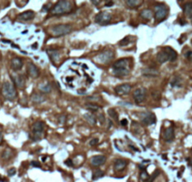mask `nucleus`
I'll list each match as a JSON object with an SVG mask.
<instances>
[{"label": "nucleus", "mask_w": 192, "mask_h": 182, "mask_svg": "<svg viewBox=\"0 0 192 182\" xmlns=\"http://www.w3.org/2000/svg\"><path fill=\"white\" fill-rule=\"evenodd\" d=\"M73 8L74 4L71 1H58L50 11V12L51 15L60 16L71 13L73 11Z\"/></svg>", "instance_id": "f257e3e1"}, {"label": "nucleus", "mask_w": 192, "mask_h": 182, "mask_svg": "<svg viewBox=\"0 0 192 182\" xmlns=\"http://www.w3.org/2000/svg\"><path fill=\"white\" fill-rule=\"evenodd\" d=\"M1 91H2V94L4 98L8 101H13L17 97L16 88L14 84L11 83V81H4L2 84Z\"/></svg>", "instance_id": "f03ea898"}, {"label": "nucleus", "mask_w": 192, "mask_h": 182, "mask_svg": "<svg viewBox=\"0 0 192 182\" xmlns=\"http://www.w3.org/2000/svg\"><path fill=\"white\" fill-rule=\"evenodd\" d=\"M72 31V26L68 23H61L54 25L51 28V33L54 37H63L68 35Z\"/></svg>", "instance_id": "7ed1b4c3"}, {"label": "nucleus", "mask_w": 192, "mask_h": 182, "mask_svg": "<svg viewBox=\"0 0 192 182\" xmlns=\"http://www.w3.org/2000/svg\"><path fill=\"white\" fill-rule=\"evenodd\" d=\"M44 127H45V124L41 120H38L34 123L32 127V135H33L34 140H39L43 137Z\"/></svg>", "instance_id": "20e7f679"}, {"label": "nucleus", "mask_w": 192, "mask_h": 182, "mask_svg": "<svg viewBox=\"0 0 192 182\" xmlns=\"http://www.w3.org/2000/svg\"><path fill=\"white\" fill-rule=\"evenodd\" d=\"M168 8L164 4H158L155 7V18L156 21L164 20L168 15Z\"/></svg>", "instance_id": "39448f33"}, {"label": "nucleus", "mask_w": 192, "mask_h": 182, "mask_svg": "<svg viewBox=\"0 0 192 182\" xmlns=\"http://www.w3.org/2000/svg\"><path fill=\"white\" fill-rule=\"evenodd\" d=\"M112 19V15L110 12L108 11H101L99 13H98L95 17V23H97L101 25H105L107 23H109L111 22Z\"/></svg>", "instance_id": "423d86ee"}, {"label": "nucleus", "mask_w": 192, "mask_h": 182, "mask_svg": "<svg viewBox=\"0 0 192 182\" xmlns=\"http://www.w3.org/2000/svg\"><path fill=\"white\" fill-rule=\"evenodd\" d=\"M113 56H115V54H113L112 50H105L99 54L97 57H95V61L99 64H107L111 60H112Z\"/></svg>", "instance_id": "0eeeda50"}, {"label": "nucleus", "mask_w": 192, "mask_h": 182, "mask_svg": "<svg viewBox=\"0 0 192 182\" xmlns=\"http://www.w3.org/2000/svg\"><path fill=\"white\" fill-rule=\"evenodd\" d=\"M146 94L147 90L143 87L142 88H137L133 92V99L136 104H141L146 99Z\"/></svg>", "instance_id": "6e6552de"}, {"label": "nucleus", "mask_w": 192, "mask_h": 182, "mask_svg": "<svg viewBox=\"0 0 192 182\" xmlns=\"http://www.w3.org/2000/svg\"><path fill=\"white\" fill-rule=\"evenodd\" d=\"M131 89H132V86L130 84L123 83V84H120V85L116 86L115 91V93L117 95H119V96H125V95H127L130 93Z\"/></svg>", "instance_id": "1a4fd4ad"}, {"label": "nucleus", "mask_w": 192, "mask_h": 182, "mask_svg": "<svg viewBox=\"0 0 192 182\" xmlns=\"http://www.w3.org/2000/svg\"><path fill=\"white\" fill-rule=\"evenodd\" d=\"M141 121L144 124V125H151L156 123V115L154 113H151V112H144V113L141 114Z\"/></svg>", "instance_id": "9d476101"}, {"label": "nucleus", "mask_w": 192, "mask_h": 182, "mask_svg": "<svg viewBox=\"0 0 192 182\" xmlns=\"http://www.w3.org/2000/svg\"><path fill=\"white\" fill-rule=\"evenodd\" d=\"M107 158L106 156L104 155H97V156H94V157H92L90 162H91V165L93 167H99L101 166L102 164L105 163Z\"/></svg>", "instance_id": "9b49d317"}, {"label": "nucleus", "mask_w": 192, "mask_h": 182, "mask_svg": "<svg viewBox=\"0 0 192 182\" xmlns=\"http://www.w3.org/2000/svg\"><path fill=\"white\" fill-rule=\"evenodd\" d=\"M27 72H28V75L31 77H33V79H37V77H39L40 75V71H39V67L32 63H29L27 65Z\"/></svg>", "instance_id": "f8f14e48"}, {"label": "nucleus", "mask_w": 192, "mask_h": 182, "mask_svg": "<svg viewBox=\"0 0 192 182\" xmlns=\"http://www.w3.org/2000/svg\"><path fill=\"white\" fill-rule=\"evenodd\" d=\"M113 69H127L129 70V60L128 59H120L113 64Z\"/></svg>", "instance_id": "ddd939ff"}, {"label": "nucleus", "mask_w": 192, "mask_h": 182, "mask_svg": "<svg viewBox=\"0 0 192 182\" xmlns=\"http://www.w3.org/2000/svg\"><path fill=\"white\" fill-rule=\"evenodd\" d=\"M36 16V13H35L33 11H27L23 13H21L18 16V20L19 21H23V22H27V21H31L35 18Z\"/></svg>", "instance_id": "4468645a"}, {"label": "nucleus", "mask_w": 192, "mask_h": 182, "mask_svg": "<svg viewBox=\"0 0 192 182\" xmlns=\"http://www.w3.org/2000/svg\"><path fill=\"white\" fill-rule=\"evenodd\" d=\"M163 138L166 142H172V140L174 139V130L172 127H168L164 130Z\"/></svg>", "instance_id": "2eb2a0df"}, {"label": "nucleus", "mask_w": 192, "mask_h": 182, "mask_svg": "<svg viewBox=\"0 0 192 182\" xmlns=\"http://www.w3.org/2000/svg\"><path fill=\"white\" fill-rule=\"evenodd\" d=\"M127 161L124 160V159H118L115 162V164H113V169H115V172H120L123 171L127 165Z\"/></svg>", "instance_id": "dca6fc26"}, {"label": "nucleus", "mask_w": 192, "mask_h": 182, "mask_svg": "<svg viewBox=\"0 0 192 182\" xmlns=\"http://www.w3.org/2000/svg\"><path fill=\"white\" fill-rule=\"evenodd\" d=\"M11 68L13 69L14 71H19V70H21V69L23 68L24 62H23V60L21 58L15 57V58H13L11 61Z\"/></svg>", "instance_id": "f3484780"}, {"label": "nucleus", "mask_w": 192, "mask_h": 182, "mask_svg": "<svg viewBox=\"0 0 192 182\" xmlns=\"http://www.w3.org/2000/svg\"><path fill=\"white\" fill-rule=\"evenodd\" d=\"M13 84L15 87L24 89L25 86V79L22 75H17L13 77Z\"/></svg>", "instance_id": "a211bd4d"}, {"label": "nucleus", "mask_w": 192, "mask_h": 182, "mask_svg": "<svg viewBox=\"0 0 192 182\" xmlns=\"http://www.w3.org/2000/svg\"><path fill=\"white\" fill-rule=\"evenodd\" d=\"M164 50L166 51V53H167L170 62H174V61H176V59H177V57H178V54H177V53H176V51L174 50L172 48H171V47H166V48L164 49Z\"/></svg>", "instance_id": "6ab92c4d"}, {"label": "nucleus", "mask_w": 192, "mask_h": 182, "mask_svg": "<svg viewBox=\"0 0 192 182\" xmlns=\"http://www.w3.org/2000/svg\"><path fill=\"white\" fill-rule=\"evenodd\" d=\"M156 61L159 63V64H164L166 63L167 61H169V57H168V54L167 53H166L165 50H161L159 51V53L156 54Z\"/></svg>", "instance_id": "aec40b11"}, {"label": "nucleus", "mask_w": 192, "mask_h": 182, "mask_svg": "<svg viewBox=\"0 0 192 182\" xmlns=\"http://www.w3.org/2000/svg\"><path fill=\"white\" fill-rule=\"evenodd\" d=\"M112 73H113V75H115V77H124L126 76H128L129 70H127V69H113Z\"/></svg>", "instance_id": "412c9836"}, {"label": "nucleus", "mask_w": 192, "mask_h": 182, "mask_svg": "<svg viewBox=\"0 0 192 182\" xmlns=\"http://www.w3.org/2000/svg\"><path fill=\"white\" fill-rule=\"evenodd\" d=\"M143 74L144 76H149V77H156V76H159V71L156 70L155 68H151V67H148L143 69Z\"/></svg>", "instance_id": "4be33fe9"}, {"label": "nucleus", "mask_w": 192, "mask_h": 182, "mask_svg": "<svg viewBox=\"0 0 192 182\" xmlns=\"http://www.w3.org/2000/svg\"><path fill=\"white\" fill-rule=\"evenodd\" d=\"M153 11L151 10H149V8H145V10H143L141 11V17L144 20H150L152 19L153 17Z\"/></svg>", "instance_id": "5701e85b"}, {"label": "nucleus", "mask_w": 192, "mask_h": 182, "mask_svg": "<svg viewBox=\"0 0 192 182\" xmlns=\"http://www.w3.org/2000/svg\"><path fill=\"white\" fill-rule=\"evenodd\" d=\"M142 3L143 1H141V0H127V1H126V5L130 8H136L139 6H141Z\"/></svg>", "instance_id": "b1692460"}, {"label": "nucleus", "mask_w": 192, "mask_h": 182, "mask_svg": "<svg viewBox=\"0 0 192 182\" xmlns=\"http://www.w3.org/2000/svg\"><path fill=\"white\" fill-rule=\"evenodd\" d=\"M184 12L187 17L192 18V2H187L184 5Z\"/></svg>", "instance_id": "393cba45"}, {"label": "nucleus", "mask_w": 192, "mask_h": 182, "mask_svg": "<svg viewBox=\"0 0 192 182\" xmlns=\"http://www.w3.org/2000/svg\"><path fill=\"white\" fill-rule=\"evenodd\" d=\"M83 118L85 119V120L87 121V123H88L90 125H95V123H96V121H97V118H96L93 114H91V113H86V114H84L83 115Z\"/></svg>", "instance_id": "a878e982"}, {"label": "nucleus", "mask_w": 192, "mask_h": 182, "mask_svg": "<svg viewBox=\"0 0 192 182\" xmlns=\"http://www.w3.org/2000/svg\"><path fill=\"white\" fill-rule=\"evenodd\" d=\"M171 85L172 87H181L182 85V79L179 76H175L172 77V80H171Z\"/></svg>", "instance_id": "bb28decb"}, {"label": "nucleus", "mask_w": 192, "mask_h": 182, "mask_svg": "<svg viewBox=\"0 0 192 182\" xmlns=\"http://www.w3.org/2000/svg\"><path fill=\"white\" fill-rule=\"evenodd\" d=\"M39 91H40L41 93H51V91H52V86H51L50 83L47 82V83H44V84L39 85Z\"/></svg>", "instance_id": "cd10ccee"}, {"label": "nucleus", "mask_w": 192, "mask_h": 182, "mask_svg": "<svg viewBox=\"0 0 192 182\" xmlns=\"http://www.w3.org/2000/svg\"><path fill=\"white\" fill-rule=\"evenodd\" d=\"M48 53H49V55H50V59L53 61V62L55 63V59L58 61L59 60V54H58V50H51V51L50 50H48Z\"/></svg>", "instance_id": "c85d7f7f"}, {"label": "nucleus", "mask_w": 192, "mask_h": 182, "mask_svg": "<svg viewBox=\"0 0 192 182\" xmlns=\"http://www.w3.org/2000/svg\"><path fill=\"white\" fill-rule=\"evenodd\" d=\"M103 176H104V172H103L102 170L97 169V170H95V171L93 172V175H92V179H93V180L99 179V178H101Z\"/></svg>", "instance_id": "c756f323"}, {"label": "nucleus", "mask_w": 192, "mask_h": 182, "mask_svg": "<svg viewBox=\"0 0 192 182\" xmlns=\"http://www.w3.org/2000/svg\"><path fill=\"white\" fill-rule=\"evenodd\" d=\"M12 151L10 150V149H7L4 150V152L2 153V158L4 160H8V159H11L12 157Z\"/></svg>", "instance_id": "7c9ffc66"}, {"label": "nucleus", "mask_w": 192, "mask_h": 182, "mask_svg": "<svg viewBox=\"0 0 192 182\" xmlns=\"http://www.w3.org/2000/svg\"><path fill=\"white\" fill-rule=\"evenodd\" d=\"M44 100H45V97L39 94H34L32 96V101L35 103H42Z\"/></svg>", "instance_id": "2f4dec72"}, {"label": "nucleus", "mask_w": 192, "mask_h": 182, "mask_svg": "<svg viewBox=\"0 0 192 182\" xmlns=\"http://www.w3.org/2000/svg\"><path fill=\"white\" fill-rule=\"evenodd\" d=\"M108 114H109V116H110L112 119H113L115 120H118V113L116 112L115 109L110 108V109L108 110Z\"/></svg>", "instance_id": "473e14b6"}, {"label": "nucleus", "mask_w": 192, "mask_h": 182, "mask_svg": "<svg viewBox=\"0 0 192 182\" xmlns=\"http://www.w3.org/2000/svg\"><path fill=\"white\" fill-rule=\"evenodd\" d=\"M85 108H88V109H89V110H91V111H97L98 109H99V108H100V107H99V106L96 105V104H92V103L87 104V105H85Z\"/></svg>", "instance_id": "72a5a7b5"}, {"label": "nucleus", "mask_w": 192, "mask_h": 182, "mask_svg": "<svg viewBox=\"0 0 192 182\" xmlns=\"http://www.w3.org/2000/svg\"><path fill=\"white\" fill-rule=\"evenodd\" d=\"M159 174H160V171L159 170H156L151 176H149V178L147 179V182H153L156 177H158V176Z\"/></svg>", "instance_id": "f704fd0d"}, {"label": "nucleus", "mask_w": 192, "mask_h": 182, "mask_svg": "<svg viewBox=\"0 0 192 182\" xmlns=\"http://www.w3.org/2000/svg\"><path fill=\"white\" fill-rule=\"evenodd\" d=\"M140 177L143 181H147V179L149 178V175H148V173L146 172V170H142L141 174H140Z\"/></svg>", "instance_id": "c9c22d12"}, {"label": "nucleus", "mask_w": 192, "mask_h": 182, "mask_svg": "<svg viewBox=\"0 0 192 182\" xmlns=\"http://www.w3.org/2000/svg\"><path fill=\"white\" fill-rule=\"evenodd\" d=\"M151 95H152V97L155 99V100H159L161 98V95H160V93L159 91H156V90H153L151 92Z\"/></svg>", "instance_id": "e433bc0d"}, {"label": "nucleus", "mask_w": 192, "mask_h": 182, "mask_svg": "<svg viewBox=\"0 0 192 182\" xmlns=\"http://www.w3.org/2000/svg\"><path fill=\"white\" fill-rule=\"evenodd\" d=\"M128 40H129V37H127V38H125L124 39H122V40L119 42V45H120V46H124V45H127V43H128Z\"/></svg>", "instance_id": "4c0bfd02"}, {"label": "nucleus", "mask_w": 192, "mask_h": 182, "mask_svg": "<svg viewBox=\"0 0 192 182\" xmlns=\"http://www.w3.org/2000/svg\"><path fill=\"white\" fill-rule=\"evenodd\" d=\"M98 144H99V139H98V138H93V139L90 140V142H89V145L92 146V147L98 145Z\"/></svg>", "instance_id": "58836bf2"}, {"label": "nucleus", "mask_w": 192, "mask_h": 182, "mask_svg": "<svg viewBox=\"0 0 192 182\" xmlns=\"http://www.w3.org/2000/svg\"><path fill=\"white\" fill-rule=\"evenodd\" d=\"M8 176H14L15 174H16V170H15V168H11V169H10L8 171Z\"/></svg>", "instance_id": "ea45409f"}, {"label": "nucleus", "mask_w": 192, "mask_h": 182, "mask_svg": "<svg viewBox=\"0 0 192 182\" xmlns=\"http://www.w3.org/2000/svg\"><path fill=\"white\" fill-rule=\"evenodd\" d=\"M98 119L99 120V123H100L101 124L104 123V120H105V119H104V115H103V114H99V117H98Z\"/></svg>", "instance_id": "a19ab883"}, {"label": "nucleus", "mask_w": 192, "mask_h": 182, "mask_svg": "<svg viewBox=\"0 0 192 182\" xmlns=\"http://www.w3.org/2000/svg\"><path fill=\"white\" fill-rule=\"evenodd\" d=\"M185 56H186V58H187V59H191V58H192V51H191V50H187V53L185 54Z\"/></svg>", "instance_id": "79ce46f5"}, {"label": "nucleus", "mask_w": 192, "mask_h": 182, "mask_svg": "<svg viewBox=\"0 0 192 182\" xmlns=\"http://www.w3.org/2000/svg\"><path fill=\"white\" fill-rule=\"evenodd\" d=\"M32 165L35 166V167H38V168H40L41 167L40 163L39 162H32Z\"/></svg>", "instance_id": "37998d69"}, {"label": "nucleus", "mask_w": 192, "mask_h": 182, "mask_svg": "<svg viewBox=\"0 0 192 182\" xmlns=\"http://www.w3.org/2000/svg\"><path fill=\"white\" fill-rule=\"evenodd\" d=\"M66 164H67L68 166H72V165H73L72 161H71V159H68V160L66 161Z\"/></svg>", "instance_id": "c03bdc74"}, {"label": "nucleus", "mask_w": 192, "mask_h": 182, "mask_svg": "<svg viewBox=\"0 0 192 182\" xmlns=\"http://www.w3.org/2000/svg\"><path fill=\"white\" fill-rule=\"evenodd\" d=\"M127 120L126 119H124V120H121V125H122V126H127Z\"/></svg>", "instance_id": "a18cd8bd"}, {"label": "nucleus", "mask_w": 192, "mask_h": 182, "mask_svg": "<svg viewBox=\"0 0 192 182\" xmlns=\"http://www.w3.org/2000/svg\"><path fill=\"white\" fill-rule=\"evenodd\" d=\"M113 5V2L112 1H106L105 2V6L106 7H112Z\"/></svg>", "instance_id": "49530a36"}, {"label": "nucleus", "mask_w": 192, "mask_h": 182, "mask_svg": "<svg viewBox=\"0 0 192 182\" xmlns=\"http://www.w3.org/2000/svg\"><path fill=\"white\" fill-rule=\"evenodd\" d=\"M187 162H188V165L192 167V158H187Z\"/></svg>", "instance_id": "de8ad7c7"}, {"label": "nucleus", "mask_w": 192, "mask_h": 182, "mask_svg": "<svg viewBox=\"0 0 192 182\" xmlns=\"http://www.w3.org/2000/svg\"><path fill=\"white\" fill-rule=\"evenodd\" d=\"M2 138H3V135H2V128L0 127V143L2 141Z\"/></svg>", "instance_id": "09e8293b"}, {"label": "nucleus", "mask_w": 192, "mask_h": 182, "mask_svg": "<svg viewBox=\"0 0 192 182\" xmlns=\"http://www.w3.org/2000/svg\"><path fill=\"white\" fill-rule=\"evenodd\" d=\"M92 3L95 4V5H99L100 3V1H92Z\"/></svg>", "instance_id": "8fccbe9b"}, {"label": "nucleus", "mask_w": 192, "mask_h": 182, "mask_svg": "<svg viewBox=\"0 0 192 182\" xmlns=\"http://www.w3.org/2000/svg\"><path fill=\"white\" fill-rule=\"evenodd\" d=\"M191 44H192V39H191Z\"/></svg>", "instance_id": "3c124183"}]
</instances>
